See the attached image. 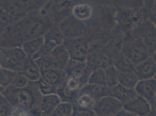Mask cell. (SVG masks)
Returning a JSON list of instances; mask_svg holds the SVG:
<instances>
[{
  "label": "cell",
  "mask_w": 156,
  "mask_h": 116,
  "mask_svg": "<svg viewBox=\"0 0 156 116\" xmlns=\"http://www.w3.org/2000/svg\"><path fill=\"white\" fill-rule=\"evenodd\" d=\"M54 24L39 9L29 13L20 19L7 25L3 32L0 46L5 48L21 47L27 41L43 36Z\"/></svg>",
  "instance_id": "cell-1"
},
{
  "label": "cell",
  "mask_w": 156,
  "mask_h": 116,
  "mask_svg": "<svg viewBox=\"0 0 156 116\" xmlns=\"http://www.w3.org/2000/svg\"><path fill=\"white\" fill-rule=\"evenodd\" d=\"M2 95L12 107L20 108L26 112L39 106L42 97L36 82L30 81L22 88H17L11 85L3 90Z\"/></svg>",
  "instance_id": "cell-2"
},
{
  "label": "cell",
  "mask_w": 156,
  "mask_h": 116,
  "mask_svg": "<svg viewBox=\"0 0 156 116\" xmlns=\"http://www.w3.org/2000/svg\"><path fill=\"white\" fill-rule=\"evenodd\" d=\"M47 1L44 0H0V19L8 25L39 9Z\"/></svg>",
  "instance_id": "cell-3"
},
{
  "label": "cell",
  "mask_w": 156,
  "mask_h": 116,
  "mask_svg": "<svg viewBox=\"0 0 156 116\" xmlns=\"http://www.w3.org/2000/svg\"><path fill=\"white\" fill-rule=\"evenodd\" d=\"M131 36L140 40L151 56L156 49V27L149 18L140 20L129 32Z\"/></svg>",
  "instance_id": "cell-4"
},
{
  "label": "cell",
  "mask_w": 156,
  "mask_h": 116,
  "mask_svg": "<svg viewBox=\"0 0 156 116\" xmlns=\"http://www.w3.org/2000/svg\"><path fill=\"white\" fill-rule=\"evenodd\" d=\"M29 58L21 47L5 48L0 46V67L20 73Z\"/></svg>",
  "instance_id": "cell-5"
},
{
  "label": "cell",
  "mask_w": 156,
  "mask_h": 116,
  "mask_svg": "<svg viewBox=\"0 0 156 116\" xmlns=\"http://www.w3.org/2000/svg\"><path fill=\"white\" fill-rule=\"evenodd\" d=\"M121 52L133 65L150 56L148 51L143 43L132 36L130 33L122 42Z\"/></svg>",
  "instance_id": "cell-6"
},
{
  "label": "cell",
  "mask_w": 156,
  "mask_h": 116,
  "mask_svg": "<svg viewBox=\"0 0 156 116\" xmlns=\"http://www.w3.org/2000/svg\"><path fill=\"white\" fill-rule=\"evenodd\" d=\"M69 59V53L62 44L54 49L48 55L35 60L40 69L53 68L65 70Z\"/></svg>",
  "instance_id": "cell-7"
},
{
  "label": "cell",
  "mask_w": 156,
  "mask_h": 116,
  "mask_svg": "<svg viewBox=\"0 0 156 116\" xmlns=\"http://www.w3.org/2000/svg\"><path fill=\"white\" fill-rule=\"evenodd\" d=\"M44 44L39 52L33 58L36 60L48 55L54 49L64 44L65 37L59 28L58 24L54 23L44 34Z\"/></svg>",
  "instance_id": "cell-8"
},
{
  "label": "cell",
  "mask_w": 156,
  "mask_h": 116,
  "mask_svg": "<svg viewBox=\"0 0 156 116\" xmlns=\"http://www.w3.org/2000/svg\"><path fill=\"white\" fill-rule=\"evenodd\" d=\"M64 45L70 59L86 62L89 53V41L86 37L76 39H65Z\"/></svg>",
  "instance_id": "cell-9"
},
{
  "label": "cell",
  "mask_w": 156,
  "mask_h": 116,
  "mask_svg": "<svg viewBox=\"0 0 156 116\" xmlns=\"http://www.w3.org/2000/svg\"><path fill=\"white\" fill-rule=\"evenodd\" d=\"M85 23L71 14L58 23L60 30L65 39H76L85 37L86 28Z\"/></svg>",
  "instance_id": "cell-10"
},
{
  "label": "cell",
  "mask_w": 156,
  "mask_h": 116,
  "mask_svg": "<svg viewBox=\"0 0 156 116\" xmlns=\"http://www.w3.org/2000/svg\"><path fill=\"white\" fill-rule=\"evenodd\" d=\"M122 109V103L108 95L100 99L93 110L96 116H112Z\"/></svg>",
  "instance_id": "cell-11"
},
{
  "label": "cell",
  "mask_w": 156,
  "mask_h": 116,
  "mask_svg": "<svg viewBox=\"0 0 156 116\" xmlns=\"http://www.w3.org/2000/svg\"><path fill=\"white\" fill-rule=\"evenodd\" d=\"M123 108L137 116H147L153 110L151 104L139 95L124 104Z\"/></svg>",
  "instance_id": "cell-12"
},
{
  "label": "cell",
  "mask_w": 156,
  "mask_h": 116,
  "mask_svg": "<svg viewBox=\"0 0 156 116\" xmlns=\"http://www.w3.org/2000/svg\"><path fill=\"white\" fill-rule=\"evenodd\" d=\"M133 71L139 81L153 78L156 73V63L150 56L134 65Z\"/></svg>",
  "instance_id": "cell-13"
},
{
  "label": "cell",
  "mask_w": 156,
  "mask_h": 116,
  "mask_svg": "<svg viewBox=\"0 0 156 116\" xmlns=\"http://www.w3.org/2000/svg\"><path fill=\"white\" fill-rule=\"evenodd\" d=\"M40 70L41 78L57 89L65 83L66 78V73L65 70L53 68Z\"/></svg>",
  "instance_id": "cell-14"
},
{
  "label": "cell",
  "mask_w": 156,
  "mask_h": 116,
  "mask_svg": "<svg viewBox=\"0 0 156 116\" xmlns=\"http://www.w3.org/2000/svg\"><path fill=\"white\" fill-rule=\"evenodd\" d=\"M135 90L137 95L143 97L151 105L156 95V81L154 78L140 80Z\"/></svg>",
  "instance_id": "cell-15"
},
{
  "label": "cell",
  "mask_w": 156,
  "mask_h": 116,
  "mask_svg": "<svg viewBox=\"0 0 156 116\" xmlns=\"http://www.w3.org/2000/svg\"><path fill=\"white\" fill-rule=\"evenodd\" d=\"M93 8L87 2H75L71 8V14L83 23L89 21L93 16Z\"/></svg>",
  "instance_id": "cell-16"
},
{
  "label": "cell",
  "mask_w": 156,
  "mask_h": 116,
  "mask_svg": "<svg viewBox=\"0 0 156 116\" xmlns=\"http://www.w3.org/2000/svg\"><path fill=\"white\" fill-rule=\"evenodd\" d=\"M108 95L116 98L122 104L137 95L135 89L128 88L119 84L112 87H108Z\"/></svg>",
  "instance_id": "cell-17"
},
{
  "label": "cell",
  "mask_w": 156,
  "mask_h": 116,
  "mask_svg": "<svg viewBox=\"0 0 156 116\" xmlns=\"http://www.w3.org/2000/svg\"><path fill=\"white\" fill-rule=\"evenodd\" d=\"M62 101L57 94L43 95L41 97L40 107L43 115L50 116Z\"/></svg>",
  "instance_id": "cell-18"
},
{
  "label": "cell",
  "mask_w": 156,
  "mask_h": 116,
  "mask_svg": "<svg viewBox=\"0 0 156 116\" xmlns=\"http://www.w3.org/2000/svg\"><path fill=\"white\" fill-rule=\"evenodd\" d=\"M30 82H37L41 78V70L33 59H29L20 72Z\"/></svg>",
  "instance_id": "cell-19"
},
{
  "label": "cell",
  "mask_w": 156,
  "mask_h": 116,
  "mask_svg": "<svg viewBox=\"0 0 156 116\" xmlns=\"http://www.w3.org/2000/svg\"><path fill=\"white\" fill-rule=\"evenodd\" d=\"M139 81L133 69L118 70V84L125 87L135 89Z\"/></svg>",
  "instance_id": "cell-20"
},
{
  "label": "cell",
  "mask_w": 156,
  "mask_h": 116,
  "mask_svg": "<svg viewBox=\"0 0 156 116\" xmlns=\"http://www.w3.org/2000/svg\"><path fill=\"white\" fill-rule=\"evenodd\" d=\"M43 44L44 37L41 36L23 43L21 45V48L28 58L33 59L39 52Z\"/></svg>",
  "instance_id": "cell-21"
},
{
  "label": "cell",
  "mask_w": 156,
  "mask_h": 116,
  "mask_svg": "<svg viewBox=\"0 0 156 116\" xmlns=\"http://www.w3.org/2000/svg\"><path fill=\"white\" fill-rule=\"evenodd\" d=\"M118 22L123 26L133 25V27L138 22L136 21V15L135 12L131 9H124L122 10L118 15Z\"/></svg>",
  "instance_id": "cell-22"
},
{
  "label": "cell",
  "mask_w": 156,
  "mask_h": 116,
  "mask_svg": "<svg viewBox=\"0 0 156 116\" xmlns=\"http://www.w3.org/2000/svg\"><path fill=\"white\" fill-rule=\"evenodd\" d=\"M87 84L107 87L104 68L100 67L93 69L89 77Z\"/></svg>",
  "instance_id": "cell-23"
},
{
  "label": "cell",
  "mask_w": 156,
  "mask_h": 116,
  "mask_svg": "<svg viewBox=\"0 0 156 116\" xmlns=\"http://www.w3.org/2000/svg\"><path fill=\"white\" fill-rule=\"evenodd\" d=\"M107 87H112L118 84V70L113 65H109L104 68Z\"/></svg>",
  "instance_id": "cell-24"
},
{
  "label": "cell",
  "mask_w": 156,
  "mask_h": 116,
  "mask_svg": "<svg viewBox=\"0 0 156 116\" xmlns=\"http://www.w3.org/2000/svg\"><path fill=\"white\" fill-rule=\"evenodd\" d=\"M18 72L0 67V88L4 90L11 85Z\"/></svg>",
  "instance_id": "cell-25"
},
{
  "label": "cell",
  "mask_w": 156,
  "mask_h": 116,
  "mask_svg": "<svg viewBox=\"0 0 156 116\" xmlns=\"http://www.w3.org/2000/svg\"><path fill=\"white\" fill-rule=\"evenodd\" d=\"M73 105L71 102H61L50 116H72Z\"/></svg>",
  "instance_id": "cell-26"
},
{
  "label": "cell",
  "mask_w": 156,
  "mask_h": 116,
  "mask_svg": "<svg viewBox=\"0 0 156 116\" xmlns=\"http://www.w3.org/2000/svg\"><path fill=\"white\" fill-rule=\"evenodd\" d=\"M39 91L41 93V95H47L50 94H57V88L55 87L52 86L48 83H47L45 81H44L41 78L38 81L36 82Z\"/></svg>",
  "instance_id": "cell-27"
},
{
  "label": "cell",
  "mask_w": 156,
  "mask_h": 116,
  "mask_svg": "<svg viewBox=\"0 0 156 116\" xmlns=\"http://www.w3.org/2000/svg\"><path fill=\"white\" fill-rule=\"evenodd\" d=\"M29 82V80L22 73H17L13 79L12 85L17 88H22L26 87Z\"/></svg>",
  "instance_id": "cell-28"
},
{
  "label": "cell",
  "mask_w": 156,
  "mask_h": 116,
  "mask_svg": "<svg viewBox=\"0 0 156 116\" xmlns=\"http://www.w3.org/2000/svg\"><path fill=\"white\" fill-rule=\"evenodd\" d=\"M72 116H96L92 109L83 108L73 106Z\"/></svg>",
  "instance_id": "cell-29"
},
{
  "label": "cell",
  "mask_w": 156,
  "mask_h": 116,
  "mask_svg": "<svg viewBox=\"0 0 156 116\" xmlns=\"http://www.w3.org/2000/svg\"><path fill=\"white\" fill-rule=\"evenodd\" d=\"M112 116H137L133 113H131L129 111L124 109V108L118 111L115 114Z\"/></svg>",
  "instance_id": "cell-30"
},
{
  "label": "cell",
  "mask_w": 156,
  "mask_h": 116,
  "mask_svg": "<svg viewBox=\"0 0 156 116\" xmlns=\"http://www.w3.org/2000/svg\"><path fill=\"white\" fill-rule=\"evenodd\" d=\"M8 24L6 22H5L4 20L0 19V41L2 37V35L3 34V32H4L6 27Z\"/></svg>",
  "instance_id": "cell-31"
},
{
  "label": "cell",
  "mask_w": 156,
  "mask_h": 116,
  "mask_svg": "<svg viewBox=\"0 0 156 116\" xmlns=\"http://www.w3.org/2000/svg\"><path fill=\"white\" fill-rule=\"evenodd\" d=\"M150 19L152 21L156 27V12H153L149 16Z\"/></svg>",
  "instance_id": "cell-32"
},
{
  "label": "cell",
  "mask_w": 156,
  "mask_h": 116,
  "mask_svg": "<svg viewBox=\"0 0 156 116\" xmlns=\"http://www.w3.org/2000/svg\"><path fill=\"white\" fill-rule=\"evenodd\" d=\"M151 106H152L153 109L156 111V95L155 97H154V99H153V103L151 104Z\"/></svg>",
  "instance_id": "cell-33"
},
{
  "label": "cell",
  "mask_w": 156,
  "mask_h": 116,
  "mask_svg": "<svg viewBox=\"0 0 156 116\" xmlns=\"http://www.w3.org/2000/svg\"><path fill=\"white\" fill-rule=\"evenodd\" d=\"M151 13L156 12V0H154V4H153V9L151 11Z\"/></svg>",
  "instance_id": "cell-34"
},
{
  "label": "cell",
  "mask_w": 156,
  "mask_h": 116,
  "mask_svg": "<svg viewBox=\"0 0 156 116\" xmlns=\"http://www.w3.org/2000/svg\"><path fill=\"white\" fill-rule=\"evenodd\" d=\"M152 58L153 59V60H154V61L155 62V63H156V49H155V51H154V52L153 53V54L151 55V56Z\"/></svg>",
  "instance_id": "cell-35"
},
{
  "label": "cell",
  "mask_w": 156,
  "mask_h": 116,
  "mask_svg": "<svg viewBox=\"0 0 156 116\" xmlns=\"http://www.w3.org/2000/svg\"><path fill=\"white\" fill-rule=\"evenodd\" d=\"M154 78V80H156V74H155V76H154V78Z\"/></svg>",
  "instance_id": "cell-36"
},
{
  "label": "cell",
  "mask_w": 156,
  "mask_h": 116,
  "mask_svg": "<svg viewBox=\"0 0 156 116\" xmlns=\"http://www.w3.org/2000/svg\"><path fill=\"white\" fill-rule=\"evenodd\" d=\"M44 1H48V0H44Z\"/></svg>",
  "instance_id": "cell-37"
},
{
  "label": "cell",
  "mask_w": 156,
  "mask_h": 116,
  "mask_svg": "<svg viewBox=\"0 0 156 116\" xmlns=\"http://www.w3.org/2000/svg\"></svg>",
  "instance_id": "cell-38"
}]
</instances>
